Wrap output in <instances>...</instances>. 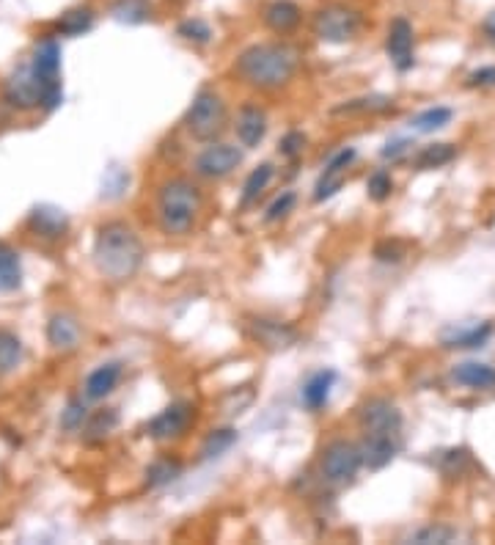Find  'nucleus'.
<instances>
[{
    "mask_svg": "<svg viewBox=\"0 0 495 545\" xmlns=\"http://www.w3.org/2000/svg\"><path fill=\"white\" fill-rule=\"evenodd\" d=\"M300 69V50L289 42H262L242 50L234 72L251 89L275 91L292 83Z\"/></svg>",
    "mask_w": 495,
    "mask_h": 545,
    "instance_id": "f257e3e1",
    "label": "nucleus"
},
{
    "mask_svg": "<svg viewBox=\"0 0 495 545\" xmlns=\"http://www.w3.org/2000/svg\"><path fill=\"white\" fill-rule=\"evenodd\" d=\"M94 265L108 281L132 279L143 265L141 237L121 221L99 226L94 240Z\"/></svg>",
    "mask_w": 495,
    "mask_h": 545,
    "instance_id": "f03ea898",
    "label": "nucleus"
},
{
    "mask_svg": "<svg viewBox=\"0 0 495 545\" xmlns=\"http://www.w3.org/2000/svg\"><path fill=\"white\" fill-rule=\"evenodd\" d=\"M204 207V196L196 182L185 177H174L160 185L157 193V221L160 229L171 237H185L196 226Z\"/></svg>",
    "mask_w": 495,
    "mask_h": 545,
    "instance_id": "7ed1b4c3",
    "label": "nucleus"
},
{
    "mask_svg": "<svg viewBox=\"0 0 495 545\" xmlns=\"http://www.w3.org/2000/svg\"><path fill=\"white\" fill-rule=\"evenodd\" d=\"M226 122H229L226 102L212 89L198 91L185 113V130L196 141H215L226 130Z\"/></svg>",
    "mask_w": 495,
    "mask_h": 545,
    "instance_id": "20e7f679",
    "label": "nucleus"
},
{
    "mask_svg": "<svg viewBox=\"0 0 495 545\" xmlns=\"http://www.w3.org/2000/svg\"><path fill=\"white\" fill-rule=\"evenodd\" d=\"M363 17L347 3H328L314 14V36L328 45H347L361 34Z\"/></svg>",
    "mask_w": 495,
    "mask_h": 545,
    "instance_id": "39448f33",
    "label": "nucleus"
},
{
    "mask_svg": "<svg viewBox=\"0 0 495 545\" xmlns=\"http://www.w3.org/2000/svg\"><path fill=\"white\" fill-rule=\"evenodd\" d=\"M31 69L39 86H42V108L44 111H55L61 100H64V91H61V47L53 39H47L36 47V53L31 58Z\"/></svg>",
    "mask_w": 495,
    "mask_h": 545,
    "instance_id": "423d86ee",
    "label": "nucleus"
},
{
    "mask_svg": "<svg viewBox=\"0 0 495 545\" xmlns=\"http://www.w3.org/2000/svg\"><path fill=\"white\" fill-rule=\"evenodd\" d=\"M363 466V449L352 441H333L325 446L322 460H319V471L328 479L330 485H347L358 477Z\"/></svg>",
    "mask_w": 495,
    "mask_h": 545,
    "instance_id": "0eeeda50",
    "label": "nucleus"
},
{
    "mask_svg": "<svg viewBox=\"0 0 495 545\" xmlns=\"http://www.w3.org/2000/svg\"><path fill=\"white\" fill-rule=\"evenodd\" d=\"M242 166V152L231 144H209L201 155L193 160L198 177L226 179Z\"/></svg>",
    "mask_w": 495,
    "mask_h": 545,
    "instance_id": "6e6552de",
    "label": "nucleus"
},
{
    "mask_svg": "<svg viewBox=\"0 0 495 545\" xmlns=\"http://www.w3.org/2000/svg\"><path fill=\"white\" fill-rule=\"evenodd\" d=\"M361 427L366 435H399L402 413L391 400L374 397L361 408Z\"/></svg>",
    "mask_w": 495,
    "mask_h": 545,
    "instance_id": "1a4fd4ad",
    "label": "nucleus"
},
{
    "mask_svg": "<svg viewBox=\"0 0 495 545\" xmlns=\"http://www.w3.org/2000/svg\"><path fill=\"white\" fill-rule=\"evenodd\" d=\"M193 419H196V408L190 402H171L165 411L157 413L149 422L146 433L152 435L154 441H171V438L187 433Z\"/></svg>",
    "mask_w": 495,
    "mask_h": 545,
    "instance_id": "9d476101",
    "label": "nucleus"
},
{
    "mask_svg": "<svg viewBox=\"0 0 495 545\" xmlns=\"http://www.w3.org/2000/svg\"><path fill=\"white\" fill-rule=\"evenodd\" d=\"M416 36H413V25L407 23L405 17H396L394 23L388 25V39H385V50L388 58L399 72H410L416 64Z\"/></svg>",
    "mask_w": 495,
    "mask_h": 545,
    "instance_id": "9b49d317",
    "label": "nucleus"
},
{
    "mask_svg": "<svg viewBox=\"0 0 495 545\" xmlns=\"http://www.w3.org/2000/svg\"><path fill=\"white\" fill-rule=\"evenodd\" d=\"M245 334L251 336L256 345L264 350H286L297 342V331L292 325L281 320H267V317H253L245 323Z\"/></svg>",
    "mask_w": 495,
    "mask_h": 545,
    "instance_id": "f8f14e48",
    "label": "nucleus"
},
{
    "mask_svg": "<svg viewBox=\"0 0 495 545\" xmlns=\"http://www.w3.org/2000/svg\"><path fill=\"white\" fill-rule=\"evenodd\" d=\"M6 102L20 108V111H33V108H42V86L33 75L31 64L20 67L9 80H6Z\"/></svg>",
    "mask_w": 495,
    "mask_h": 545,
    "instance_id": "ddd939ff",
    "label": "nucleus"
},
{
    "mask_svg": "<svg viewBox=\"0 0 495 545\" xmlns=\"http://www.w3.org/2000/svg\"><path fill=\"white\" fill-rule=\"evenodd\" d=\"M495 334L493 323H471V325H454L449 331L440 334V345L446 350H476L490 342Z\"/></svg>",
    "mask_w": 495,
    "mask_h": 545,
    "instance_id": "4468645a",
    "label": "nucleus"
},
{
    "mask_svg": "<svg viewBox=\"0 0 495 545\" xmlns=\"http://www.w3.org/2000/svg\"><path fill=\"white\" fill-rule=\"evenodd\" d=\"M234 130H237V138L245 149H256L267 135V113L259 105H242Z\"/></svg>",
    "mask_w": 495,
    "mask_h": 545,
    "instance_id": "2eb2a0df",
    "label": "nucleus"
},
{
    "mask_svg": "<svg viewBox=\"0 0 495 545\" xmlns=\"http://www.w3.org/2000/svg\"><path fill=\"white\" fill-rule=\"evenodd\" d=\"M28 226H31L39 237L58 240V237H64L66 229H69V218H66L64 210H58L53 204H39V207H33L31 215H28Z\"/></svg>",
    "mask_w": 495,
    "mask_h": 545,
    "instance_id": "dca6fc26",
    "label": "nucleus"
},
{
    "mask_svg": "<svg viewBox=\"0 0 495 545\" xmlns=\"http://www.w3.org/2000/svg\"><path fill=\"white\" fill-rule=\"evenodd\" d=\"M451 380L471 391H495V367L479 364V361H465L451 369Z\"/></svg>",
    "mask_w": 495,
    "mask_h": 545,
    "instance_id": "f3484780",
    "label": "nucleus"
},
{
    "mask_svg": "<svg viewBox=\"0 0 495 545\" xmlns=\"http://www.w3.org/2000/svg\"><path fill=\"white\" fill-rule=\"evenodd\" d=\"M363 466L369 471L385 468L399 452V435H366L363 441Z\"/></svg>",
    "mask_w": 495,
    "mask_h": 545,
    "instance_id": "a211bd4d",
    "label": "nucleus"
},
{
    "mask_svg": "<svg viewBox=\"0 0 495 545\" xmlns=\"http://www.w3.org/2000/svg\"><path fill=\"white\" fill-rule=\"evenodd\" d=\"M336 378H339V375H336L333 369H319V372H314V375L303 383L300 400H303V405H306L308 411L317 413L328 405L330 391L336 386Z\"/></svg>",
    "mask_w": 495,
    "mask_h": 545,
    "instance_id": "6ab92c4d",
    "label": "nucleus"
},
{
    "mask_svg": "<svg viewBox=\"0 0 495 545\" xmlns=\"http://www.w3.org/2000/svg\"><path fill=\"white\" fill-rule=\"evenodd\" d=\"M303 20V9L292 3V0H273L267 9H264V25L278 36H286L295 31Z\"/></svg>",
    "mask_w": 495,
    "mask_h": 545,
    "instance_id": "aec40b11",
    "label": "nucleus"
},
{
    "mask_svg": "<svg viewBox=\"0 0 495 545\" xmlns=\"http://www.w3.org/2000/svg\"><path fill=\"white\" fill-rule=\"evenodd\" d=\"M121 380V364L119 361H108V364H102L97 367L83 383V397L86 400H105L110 391L119 386Z\"/></svg>",
    "mask_w": 495,
    "mask_h": 545,
    "instance_id": "412c9836",
    "label": "nucleus"
},
{
    "mask_svg": "<svg viewBox=\"0 0 495 545\" xmlns=\"http://www.w3.org/2000/svg\"><path fill=\"white\" fill-rule=\"evenodd\" d=\"M80 336H83V328L72 314H55L53 320L47 323V342L55 350H72L80 342Z\"/></svg>",
    "mask_w": 495,
    "mask_h": 545,
    "instance_id": "4be33fe9",
    "label": "nucleus"
},
{
    "mask_svg": "<svg viewBox=\"0 0 495 545\" xmlns=\"http://www.w3.org/2000/svg\"><path fill=\"white\" fill-rule=\"evenodd\" d=\"M22 284V262L20 254L11 245L0 243V292L20 290Z\"/></svg>",
    "mask_w": 495,
    "mask_h": 545,
    "instance_id": "5701e85b",
    "label": "nucleus"
},
{
    "mask_svg": "<svg viewBox=\"0 0 495 545\" xmlns=\"http://www.w3.org/2000/svg\"><path fill=\"white\" fill-rule=\"evenodd\" d=\"M454 157H457V146L454 144H427L413 157V166L418 171H432V168L449 166Z\"/></svg>",
    "mask_w": 495,
    "mask_h": 545,
    "instance_id": "b1692460",
    "label": "nucleus"
},
{
    "mask_svg": "<svg viewBox=\"0 0 495 545\" xmlns=\"http://www.w3.org/2000/svg\"><path fill=\"white\" fill-rule=\"evenodd\" d=\"M273 166L270 163H262V166H256L245 179V185H242V196H240V207H251L259 201L267 185H270V179H273Z\"/></svg>",
    "mask_w": 495,
    "mask_h": 545,
    "instance_id": "393cba45",
    "label": "nucleus"
},
{
    "mask_svg": "<svg viewBox=\"0 0 495 545\" xmlns=\"http://www.w3.org/2000/svg\"><path fill=\"white\" fill-rule=\"evenodd\" d=\"M394 108V100L385 97V94H369V97H355V100L341 102L333 108L336 116H344V113H385Z\"/></svg>",
    "mask_w": 495,
    "mask_h": 545,
    "instance_id": "a878e982",
    "label": "nucleus"
},
{
    "mask_svg": "<svg viewBox=\"0 0 495 545\" xmlns=\"http://www.w3.org/2000/svg\"><path fill=\"white\" fill-rule=\"evenodd\" d=\"M454 119V111L446 108V105H435V108H427V111L416 113L413 119H410V130L413 133H435V130H443L446 124Z\"/></svg>",
    "mask_w": 495,
    "mask_h": 545,
    "instance_id": "bb28decb",
    "label": "nucleus"
},
{
    "mask_svg": "<svg viewBox=\"0 0 495 545\" xmlns=\"http://www.w3.org/2000/svg\"><path fill=\"white\" fill-rule=\"evenodd\" d=\"M113 17L119 23L141 25L152 20V3L149 0H116L113 3Z\"/></svg>",
    "mask_w": 495,
    "mask_h": 545,
    "instance_id": "cd10ccee",
    "label": "nucleus"
},
{
    "mask_svg": "<svg viewBox=\"0 0 495 545\" xmlns=\"http://www.w3.org/2000/svg\"><path fill=\"white\" fill-rule=\"evenodd\" d=\"M22 361V342L20 336L11 331H0V375L14 372Z\"/></svg>",
    "mask_w": 495,
    "mask_h": 545,
    "instance_id": "c85d7f7f",
    "label": "nucleus"
},
{
    "mask_svg": "<svg viewBox=\"0 0 495 545\" xmlns=\"http://www.w3.org/2000/svg\"><path fill=\"white\" fill-rule=\"evenodd\" d=\"M94 25V14L91 9H72L58 20V31L64 36H80L86 34L88 28Z\"/></svg>",
    "mask_w": 495,
    "mask_h": 545,
    "instance_id": "c756f323",
    "label": "nucleus"
},
{
    "mask_svg": "<svg viewBox=\"0 0 495 545\" xmlns=\"http://www.w3.org/2000/svg\"><path fill=\"white\" fill-rule=\"evenodd\" d=\"M234 441H237V433H234L231 427L212 430V433L207 435L204 446H201V457H204V460H212V457L223 455L226 449H231V446H234Z\"/></svg>",
    "mask_w": 495,
    "mask_h": 545,
    "instance_id": "7c9ffc66",
    "label": "nucleus"
},
{
    "mask_svg": "<svg viewBox=\"0 0 495 545\" xmlns=\"http://www.w3.org/2000/svg\"><path fill=\"white\" fill-rule=\"evenodd\" d=\"M366 193H369V199L377 201V204H383L385 199H391V193H394V179H391V171H385V168L372 171L369 179H366Z\"/></svg>",
    "mask_w": 495,
    "mask_h": 545,
    "instance_id": "2f4dec72",
    "label": "nucleus"
},
{
    "mask_svg": "<svg viewBox=\"0 0 495 545\" xmlns=\"http://www.w3.org/2000/svg\"><path fill=\"white\" fill-rule=\"evenodd\" d=\"M451 540H457V529H451V526H440V523H429L424 529H418V532L410 534V543L418 545H429V543H451Z\"/></svg>",
    "mask_w": 495,
    "mask_h": 545,
    "instance_id": "473e14b6",
    "label": "nucleus"
},
{
    "mask_svg": "<svg viewBox=\"0 0 495 545\" xmlns=\"http://www.w3.org/2000/svg\"><path fill=\"white\" fill-rule=\"evenodd\" d=\"M438 466L446 477H462V474L473 466V460L465 449H449V452L440 455Z\"/></svg>",
    "mask_w": 495,
    "mask_h": 545,
    "instance_id": "72a5a7b5",
    "label": "nucleus"
},
{
    "mask_svg": "<svg viewBox=\"0 0 495 545\" xmlns=\"http://www.w3.org/2000/svg\"><path fill=\"white\" fill-rule=\"evenodd\" d=\"M119 424V413L113 408H105V411H97L86 422V438H105L108 433H113V427Z\"/></svg>",
    "mask_w": 495,
    "mask_h": 545,
    "instance_id": "f704fd0d",
    "label": "nucleus"
},
{
    "mask_svg": "<svg viewBox=\"0 0 495 545\" xmlns=\"http://www.w3.org/2000/svg\"><path fill=\"white\" fill-rule=\"evenodd\" d=\"M347 182V171H333V168H325L322 177H319L317 188H314V201H325L330 196H336Z\"/></svg>",
    "mask_w": 495,
    "mask_h": 545,
    "instance_id": "c9c22d12",
    "label": "nucleus"
},
{
    "mask_svg": "<svg viewBox=\"0 0 495 545\" xmlns=\"http://www.w3.org/2000/svg\"><path fill=\"white\" fill-rule=\"evenodd\" d=\"M179 471H182V466H179L176 460H157V463L149 466V471H146V485H149V488L168 485V482H174V479L179 477Z\"/></svg>",
    "mask_w": 495,
    "mask_h": 545,
    "instance_id": "e433bc0d",
    "label": "nucleus"
},
{
    "mask_svg": "<svg viewBox=\"0 0 495 545\" xmlns=\"http://www.w3.org/2000/svg\"><path fill=\"white\" fill-rule=\"evenodd\" d=\"M176 34L182 36V39H187V42H196V45H207L209 39H212V28H209L204 20H185V23H179Z\"/></svg>",
    "mask_w": 495,
    "mask_h": 545,
    "instance_id": "4c0bfd02",
    "label": "nucleus"
},
{
    "mask_svg": "<svg viewBox=\"0 0 495 545\" xmlns=\"http://www.w3.org/2000/svg\"><path fill=\"white\" fill-rule=\"evenodd\" d=\"M295 201L297 196L292 193V190H286V193H281L278 199L267 207V215H264V221L267 223H275V221H281V218H286L289 212H292V207H295Z\"/></svg>",
    "mask_w": 495,
    "mask_h": 545,
    "instance_id": "58836bf2",
    "label": "nucleus"
},
{
    "mask_svg": "<svg viewBox=\"0 0 495 545\" xmlns=\"http://www.w3.org/2000/svg\"><path fill=\"white\" fill-rule=\"evenodd\" d=\"M83 422H86V405L80 400H69L64 416H61V427L69 430V433H75V430L83 427Z\"/></svg>",
    "mask_w": 495,
    "mask_h": 545,
    "instance_id": "ea45409f",
    "label": "nucleus"
},
{
    "mask_svg": "<svg viewBox=\"0 0 495 545\" xmlns=\"http://www.w3.org/2000/svg\"><path fill=\"white\" fill-rule=\"evenodd\" d=\"M468 89H495V67L473 69L471 75L465 78Z\"/></svg>",
    "mask_w": 495,
    "mask_h": 545,
    "instance_id": "a19ab883",
    "label": "nucleus"
},
{
    "mask_svg": "<svg viewBox=\"0 0 495 545\" xmlns=\"http://www.w3.org/2000/svg\"><path fill=\"white\" fill-rule=\"evenodd\" d=\"M303 149H306V135L297 133V130L284 135V141H281V155L289 157V160H295L297 155H303Z\"/></svg>",
    "mask_w": 495,
    "mask_h": 545,
    "instance_id": "79ce46f5",
    "label": "nucleus"
},
{
    "mask_svg": "<svg viewBox=\"0 0 495 545\" xmlns=\"http://www.w3.org/2000/svg\"><path fill=\"white\" fill-rule=\"evenodd\" d=\"M410 141L407 138H396V141H388V144L383 146V157L385 160H391V163H396V160H402V157L410 152Z\"/></svg>",
    "mask_w": 495,
    "mask_h": 545,
    "instance_id": "37998d69",
    "label": "nucleus"
},
{
    "mask_svg": "<svg viewBox=\"0 0 495 545\" xmlns=\"http://www.w3.org/2000/svg\"><path fill=\"white\" fill-rule=\"evenodd\" d=\"M374 256H377L380 262H399V259H402V251H399L396 245L385 243V245H377V251H374Z\"/></svg>",
    "mask_w": 495,
    "mask_h": 545,
    "instance_id": "c03bdc74",
    "label": "nucleus"
},
{
    "mask_svg": "<svg viewBox=\"0 0 495 545\" xmlns=\"http://www.w3.org/2000/svg\"><path fill=\"white\" fill-rule=\"evenodd\" d=\"M482 36L490 45H495V9L482 20Z\"/></svg>",
    "mask_w": 495,
    "mask_h": 545,
    "instance_id": "a18cd8bd",
    "label": "nucleus"
}]
</instances>
